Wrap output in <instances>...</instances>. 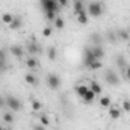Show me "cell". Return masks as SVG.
I'll return each instance as SVG.
<instances>
[{"label":"cell","mask_w":130,"mask_h":130,"mask_svg":"<svg viewBox=\"0 0 130 130\" xmlns=\"http://www.w3.org/2000/svg\"><path fill=\"white\" fill-rule=\"evenodd\" d=\"M0 21H2V20H0Z\"/></svg>","instance_id":"40"},{"label":"cell","mask_w":130,"mask_h":130,"mask_svg":"<svg viewBox=\"0 0 130 130\" xmlns=\"http://www.w3.org/2000/svg\"><path fill=\"white\" fill-rule=\"evenodd\" d=\"M118 36L121 39H129V33L126 32V30H118Z\"/></svg>","instance_id":"31"},{"label":"cell","mask_w":130,"mask_h":130,"mask_svg":"<svg viewBox=\"0 0 130 130\" xmlns=\"http://www.w3.org/2000/svg\"><path fill=\"white\" fill-rule=\"evenodd\" d=\"M21 26H23V20H21V17H14V20H12V23L9 24V29H12V30H18V29H21Z\"/></svg>","instance_id":"10"},{"label":"cell","mask_w":130,"mask_h":130,"mask_svg":"<svg viewBox=\"0 0 130 130\" xmlns=\"http://www.w3.org/2000/svg\"><path fill=\"white\" fill-rule=\"evenodd\" d=\"M30 104H32L33 112H39V110L42 109V103H41L39 100H32V101H30Z\"/></svg>","instance_id":"23"},{"label":"cell","mask_w":130,"mask_h":130,"mask_svg":"<svg viewBox=\"0 0 130 130\" xmlns=\"http://www.w3.org/2000/svg\"><path fill=\"white\" fill-rule=\"evenodd\" d=\"M0 130H5V129H3V127H2V126H0Z\"/></svg>","instance_id":"39"},{"label":"cell","mask_w":130,"mask_h":130,"mask_svg":"<svg viewBox=\"0 0 130 130\" xmlns=\"http://www.w3.org/2000/svg\"><path fill=\"white\" fill-rule=\"evenodd\" d=\"M58 3H59V6H61V8H64V6L68 5V0H58Z\"/></svg>","instance_id":"35"},{"label":"cell","mask_w":130,"mask_h":130,"mask_svg":"<svg viewBox=\"0 0 130 130\" xmlns=\"http://www.w3.org/2000/svg\"><path fill=\"white\" fill-rule=\"evenodd\" d=\"M26 52H27L30 56H33V55H39V53H42V47H41L36 41H30V42H27Z\"/></svg>","instance_id":"6"},{"label":"cell","mask_w":130,"mask_h":130,"mask_svg":"<svg viewBox=\"0 0 130 130\" xmlns=\"http://www.w3.org/2000/svg\"><path fill=\"white\" fill-rule=\"evenodd\" d=\"M117 65H118L120 68H124V67H126V59H124V56H118V58H117Z\"/></svg>","instance_id":"30"},{"label":"cell","mask_w":130,"mask_h":130,"mask_svg":"<svg viewBox=\"0 0 130 130\" xmlns=\"http://www.w3.org/2000/svg\"><path fill=\"white\" fill-rule=\"evenodd\" d=\"M88 21H89V17H88V12H86V9L80 11V12L77 14V23H79V24H86Z\"/></svg>","instance_id":"9"},{"label":"cell","mask_w":130,"mask_h":130,"mask_svg":"<svg viewBox=\"0 0 130 130\" xmlns=\"http://www.w3.org/2000/svg\"><path fill=\"white\" fill-rule=\"evenodd\" d=\"M11 53H12L14 56H17V58H21V56L24 55V48L20 47V45H12V47H11Z\"/></svg>","instance_id":"13"},{"label":"cell","mask_w":130,"mask_h":130,"mask_svg":"<svg viewBox=\"0 0 130 130\" xmlns=\"http://www.w3.org/2000/svg\"><path fill=\"white\" fill-rule=\"evenodd\" d=\"M53 26H45L44 27V30H42V35L45 36V38H48V36H52V33H53Z\"/></svg>","instance_id":"28"},{"label":"cell","mask_w":130,"mask_h":130,"mask_svg":"<svg viewBox=\"0 0 130 130\" xmlns=\"http://www.w3.org/2000/svg\"><path fill=\"white\" fill-rule=\"evenodd\" d=\"M64 26H65V21L61 18V17H56V20L53 21V27L61 30V29H64Z\"/></svg>","instance_id":"21"},{"label":"cell","mask_w":130,"mask_h":130,"mask_svg":"<svg viewBox=\"0 0 130 130\" xmlns=\"http://www.w3.org/2000/svg\"><path fill=\"white\" fill-rule=\"evenodd\" d=\"M26 65H27V68L29 70H35V68H38V59L36 58H33V56H29L27 58V61H26Z\"/></svg>","instance_id":"14"},{"label":"cell","mask_w":130,"mask_h":130,"mask_svg":"<svg viewBox=\"0 0 130 130\" xmlns=\"http://www.w3.org/2000/svg\"><path fill=\"white\" fill-rule=\"evenodd\" d=\"M56 56H58V50H56L55 47H48V48H47V58H48L50 61H55Z\"/></svg>","instance_id":"18"},{"label":"cell","mask_w":130,"mask_h":130,"mask_svg":"<svg viewBox=\"0 0 130 130\" xmlns=\"http://www.w3.org/2000/svg\"><path fill=\"white\" fill-rule=\"evenodd\" d=\"M24 82H26L27 85H35V83H36V77H35L33 74H26V76H24Z\"/></svg>","instance_id":"25"},{"label":"cell","mask_w":130,"mask_h":130,"mask_svg":"<svg viewBox=\"0 0 130 130\" xmlns=\"http://www.w3.org/2000/svg\"><path fill=\"white\" fill-rule=\"evenodd\" d=\"M89 48H91V52H92V55H94L95 59H101L104 56V50H103L101 45H94V47H89Z\"/></svg>","instance_id":"8"},{"label":"cell","mask_w":130,"mask_h":130,"mask_svg":"<svg viewBox=\"0 0 130 130\" xmlns=\"http://www.w3.org/2000/svg\"><path fill=\"white\" fill-rule=\"evenodd\" d=\"M107 38H109V41H110V42H113V39H115V38H117V35H115V33H109V35H107Z\"/></svg>","instance_id":"36"},{"label":"cell","mask_w":130,"mask_h":130,"mask_svg":"<svg viewBox=\"0 0 130 130\" xmlns=\"http://www.w3.org/2000/svg\"><path fill=\"white\" fill-rule=\"evenodd\" d=\"M56 17H58V12H55V11H48V12H45V18L48 20V21H55L56 20Z\"/></svg>","instance_id":"26"},{"label":"cell","mask_w":130,"mask_h":130,"mask_svg":"<svg viewBox=\"0 0 130 130\" xmlns=\"http://www.w3.org/2000/svg\"><path fill=\"white\" fill-rule=\"evenodd\" d=\"M95 95H98V94H101V91H103V88H101V85L98 83V82H95V80H92L91 83H89V86H88Z\"/></svg>","instance_id":"11"},{"label":"cell","mask_w":130,"mask_h":130,"mask_svg":"<svg viewBox=\"0 0 130 130\" xmlns=\"http://www.w3.org/2000/svg\"><path fill=\"white\" fill-rule=\"evenodd\" d=\"M110 104H112V100H110V97L103 95V97L100 98V106H101V107H109Z\"/></svg>","instance_id":"20"},{"label":"cell","mask_w":130,"mask_h":130,"mask_svg":"<svg viewBox=\"0 0 130 130\" xmlns=\"http://www.w3.org/2000/svg\"><path fill=\"white\" fill-rule=\"evenodd\" d=\"M33 130H45V126H42L41 123H39V124H35V126H33Z\"/></svg>","instance_id":"34"},{"label":"cell","mask_w":130,"mask_h":130,"mask_svg":"<svg viewBox=\"0 0 130 130\" xmlns=\"http://www.w3.org/2000/svg\"><path fill=\"white\" fill-rule=\"evenodd\" d=\"M124 77H126V79L130 82V65L126 68V70H124Z\"/></svg>","instance_id":"33"},{"label":"cell","mask_w":130,"mask_h":130,"mask_svg":"<svg viewBox=\"0 0 130 130\" xmlns=\"http://www.w3.org/2000/svg\"><path fill=\"white\" fill-rule=\"evenodd\" d=\"M123 109L126 112H130V100H124L123 101Z\"/></svg>","instance_id":"32"},{"label":"cell","mask_w":130,"mask_h":130,"mask_svg":"<svg viewBox=\"0 0 130 130\" xmlns=\"http://www.w3.org/2000/svg\"><path fill=\"white\" fill-rule=\"evenodd\" d=\"M39 123H41L42 126H45V127H47V126L50 124V120H48L44 113H41V115H39Z\"/></svg>","instance_id":"29"},{"label":"cell","mask_w":130,"mask_h":130,"mask_svg":"<svg viewBox=\"0 0 130 130\" xmlns=\"http://www.w3.org/2000/svg\"><path fill=\"white\" fill-rule=\"evenodd\" d=\"M82 100H83V103H92V101L95 100V94H94L91 89H88V91H86V94L82 97Z\"/></svg>","instance_id":"15"},{"label":"cell","mask_w":130,"mask_h":130,"mask_svg":"<svg viewBox=\"0 0 130 130\" xmlns=\"http://www.w3.org/2000/svg\"><path fill=\"white\" fill-rule=\"evenodd\" d=\"M88 89H89V88H88L86 85H77V86H76V94L82 98L85 94H86V91H88Z\"/></svg>","instance_id":"17"},{"label":"cell","mask_w":130,"mask_h":130,"mask_svg":"<svg viewBox=\"0 0 130 130\" xmlns=\"http://www.w3.org/2000/svg\"><path fill=\"white\" fill-rule=\"evenodd\" d=\"M101 67H103V64H101V59H95L92 64L88 65V68H89V70H94V71H95V70H100Z\"/></svg>","instance_id":"24"},{"label":"cell","mask_w":130,"mask_h":130,"mask_svg":"<svg viewBox=\"0 0 130 130\" xmlns=\"http://www.w3.org/2000/svg\"><path fill=\"white\" fill-rule=\"evenodd\" d=\"M5 104H6V100H5L3 97H0V107H3Z\"/></svg>","instance_id":"37"},{"label":"cell","mask_w":130,"mask_h":130,"mask_svg":"<svg viewBox=\"0 0 130 130\" xmlns=\"http://www.w3.org/2000/svg\"><path fill=\"white\" fill-rule=\"evenodd\" d=\"M41 2V6H42V9H44V12H48V11H55V12H58L59 11V3H58V0H39Z\"/></svg>","instance_id":"3"},{"label":"cell","mask_w":130,"mask_h":130,"mask_svg":"<svg viewBox=\"0 0 130 130\" xmlns=\"http://www.w3.org/2000/svg\"><path fill=\"white\" fill-rule=\"evenodd\" d=\"M109 117L112 118V120H118L120 117H121V110L118 109V107H113L112 104L109 106Z\"/></svg>","instance_id":"12"},{"label":"cell","mask_w":130,"mask_h":130,"mask_svg":"<svg viewBox=\"0 0 130 130\" xmlns=\"http://www.w3.org/2000/svg\"><path fill=\"white\" fill-rule=\"evenodd\" d=\"M14 17H15V15H12V14H9V12H5V14L0 17V20H2L3 24H11L12 20H14Z\"/></svg>","instance_id":"16"},{"label":"cell","mask_w":130,"mask_h":130,"mask_svg":"<svg viewBox=\"0 0 130 130\" xmlns=\"http://www.w3.org/2000/svg\"><path fill=\"white\" fill-rule=\"evenodd\" d=\"M5 100H6V106H8L12 112H18V110H21V101H20L17 97H14V95H8Z\"/></svg>","instance_id":"2"},{"label":"cell","mask_w":130,"mask_h":130,"mask_svg":"<svg viewBox=\"0 0 130 130\" xmlns=\"http://www.w3.org/2000/svg\"><path fill=\"white\" fill-rule=\"evenodd\" d=\"M91 41L95 44V45H101L100 42H101V35H98V33H92L91 35Z\"/></svg>","instance_id":"27"},{"label":"cell","mask_w":130,"mask_h":130,"mask_svg":"<svg viewBox=\"0 0 130 130\" xmlns=\"http://www.w3.org/2000/svg\"><path fill=\"white\" fill-rule=\"evenodd\" d=\"M47 83H48V86H50V89H53V91H56V89H59V86H61V77L58 76V74H48L47 76Z\"/></svg>","instance_id":"5"},{"label":"cell","mask_w":130,"mask_h":130,"mask_svg":"<svg viewBox=\"0 0 130 130\" xmlns=\"http://www.w3.org/2000/svg\"><path fill=\"white\" fill-rule=\"evenodd\" d=\"M3 65H5V61H3V56L0 55V68H3Z\"/></svg>","instance_id":"38"},{"label":"cell","mask_w":130,"mask_h":130,"mask_svg":"<svg viewBox=\"0 0 130 130\" xmlns=\"http://www.w3.org/2000/svg\"><path fill=\"white\" fill-rule=\"evenodd\" d=\"M85 9V5H83V2L82 0H74V14L77 15L80 11H83Z\"/></svg>","instance_id":"19"},{"label":"cell","mask_w":130,"mask_h":130,"mask_svg":"<svg viewBox=\"0 0 130 130\" xmlns=\"http://www.w3.org/2000/svg\"><path fill=\"white\" fill-rule=\"evenodd\" d=\"M88 15L94 17V18H98L101 14H103V3L98 2V0H92L88 3Z\"/></svg>","instance_id":"1"},{"label":"cell","mask_w":130,"mask_h":130,"mask_svg":"<svg viewBox=\"0 0 130 130\" xmlns=\"http://www.w3.org/2000/svg\"><path fill=\"white\" fill-rule=\"evenodd\" d=\"M2 118H3V121H5L6 124H12V123H14V115H12L11 112H5V113L2 115Z\"/></svg>","instance_id":"22"},{"label":"cell","mask_w":130,"mask_h":130,"mask_svg":"<svg viewBox=\"0 0 130 130\" xmlns=\"http://www.w3.org/2000/svg\"><path fill=\"white\" fill-rule=\"evenodd\" d=\"M94 61H95V58H94L91 48H85V53H83V64L88 67L89 64H92Z\"/></svg>","instance_id":"7"},{"label":"cell","mask_w":130,"mask_h":130,"mask_svg":"<svg viewBox=\"0 0 130 130\" xmlns=\"http://www.w3.org/2000/svg\"><path fill=\"white\" fill-rule=\"evenodd\" d=\"M104 80H106L109 85H112V86H118V85H120V77H118V74H117L115 71H112V70L106 71Z\"/></svg>","instance_id":"4"}]
</instances>
